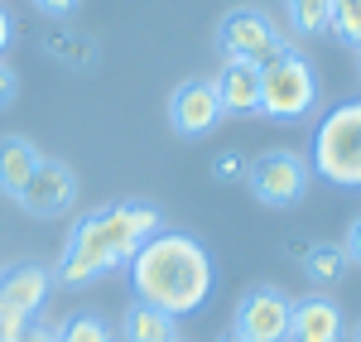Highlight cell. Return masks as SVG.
<instances>
[{
    "instance_id": "7c38bea8",
    "label": "cell",
    "mask_w": 361,
    "mask_h": 342,
    "mask_svg": "<svg viewBox=\"0 0 361 342\" xmlns=\"http://www.w3.org/2000/svg\"><path fill=\"white\" fill-rule=\"evenodd\" d=\"M49 289H54V275H49L44 265H34V260L10 265V270L0 275V299H5L15 314H25V318H34L39 309H44Z\"/></svg>"
},
{
    "instance_id": "ba28073f",
    "label": "cell",
    "mask_w": 361,
    "mask_h": 342,
    "mask_svg": "<svg viewBox=\"0 0 361 342\" xmlns=\"http://www.w3.org/2000/svg\"><path fill=\"white\" fill-rule=\"evenodd\" d=\"M222 116L226 111H222V102H217L212 78H188V83L173 87V97H169V126H173L183 140H202Z\"/></svg>"
},
{
    "instance_id": "30bf717a",
    "label": "cell",
    "mask_w": 361,
    "mask_h": 342,
    "mask_svg": "<svg viewBox=\"0 0 361 342\" xmlns=\"http://www.w3.org/2000/svg\"><path fill=\"white\" fill-rule=\"evenodd\" d=\"M347 338V318L328 294H308L289 314V342H342Z\"/></svg>"
},
{
    "instance_id": "277c9868",
    "label": "cell",
    "mask_w": 361,
    "mask_h": 342,
    "mask_svg": "<svg viewBox=\"0 0 361 342\" xmlns=\"http://www.w3.org/2000/svg\"><path fill=\"white\" fill-rule=\"evenodd\" d=\"M318 102V73L308 68L304 54L284 49L260 68V111L270 121H304Z\"/></svg>"
},
{
    "instance_id": "ac0fdd59",
    "label": "cell",
    "mask_w": 361,
    "mask_h": 342,
    "mask_svg": "<svg viewBox=\"0 0 361 342\" xmlns=\"http://www.w3.org/2000/svg\"><path fill=\"white\" fill-rule=\"evenodd\" d=\"M58 342H116V338L97 314H78V318H68V323L58 328Z\"/></svg>"
},
{
    "instance_id": "4316f807",
    "label": "cell",
    "mask_w": 361,
    "mask_h": 342,
    "mask_svg": "<svg viewBox=\"0 0 361 342\" xmlns=\"http://www.w3.org/2000/svg\"><path fill=\"white\" fill-rule=\"evenodd\" d=\"M222 342H241V338H236V333H226V338H222Z\"/></svg>"
},
{
    "instance_id": "e0dca14e",
    "label": "cell",
    "mask_w": 361,
    "mask_h": 342,
    "mask_svg": "<svg viewBox=\"0 0 361 342\" xmlns=\"http://www.w3.org/2000/svg\"><path fill=\"white\" fill-rule=\"evenodd\" d=\"M328 34H337L347 49H361V0H333Z\"/></svg>"
},
{
    "instance_id": "5b68a950",
    "label": "cell",
    "mask_w": 361,
    "mask_h": 342,
    "mask_svg": "<svg viewBox=\"0 0 361 342\" xmlns=\"http://www.w3.org/2000/svg\"><path fill=\"white\" fill-rule=\"evenodd\" d=\"M308 178H313V164L299 149H265L260 159L246 164V188L265 207H294V202H304Z\"/></svg>"
},
{
    "instance_id": "cb8c5ba5",
    "label": "cell",
    "mask_w": 361,
    "mask_h": 342,
    "mask_svg": "<svg viewBox=\"0 0 361 342\" xmlns=\"http://www.w3.org/2000/svg\"><path fill=\"white\" fill-rule=\"evenodd\" d=\"M342 256H347V265H352V260L361 265V217L352 222V227H347V241H342Z\"/></svg>"
},
{
    "instance_id": "52a82bcc",
    "label": "cell",
    "mask_w": 361,
    "mask_h": 342,
    "mask_svg": "<svg viewBox=\"0 0 361 342\" xmlns=\"http://www.w3.org/2000/svg\"><path fill=\"white\" fill-rule=\"evenodd\" d=\"M289 314H294V299L275 285H255L236 304V338L241 342H289Z\"/></svg>"
},
{
    "instance_id": "484cf974",
    "label": "cell",
    "mask_w": 361,
    "mask_h": 342,
    "mask_svg": "<svg viewBox=\"0 0 361 342\" xmlns=\"http://www.w3.org/2000/svg\"><path fill=\"white\" fill-rule=\"evenodd\" d=\"M10 44H15V20H10V10L0 5V54H5Z\"/></svg>"
},
{
    "instance_id": "8992f818",
    "label": "cell",
    "mask_w": 361,
    "mask_h": 342,
    "mask_svg": "<svg viewBox=\"0 0 361 342\" xmlns=\"http://www.w3.org/2000/svg\"><path fill=\"white\" fill-rule=\"evenodd\" d=\"M284 49H289V44L279 39V29L270 25V15L255 10V5H236V10H226L222 25H217V54H222V58H241V63L265 68V63L279 58Z\"/></svg>"
},
{
    "instance_id": "83f0119b",
    "label": "cell",
    "mask_w": 361,
    "mask_h": 342,
    "mask_svg": "<svg viewBox=\"0 0 361 342\" xmlns=\"http://www.w3.org/2000/svg\"><path fill=\"white\" fill-rule=\"evenodd\" d=\"M357 342H361V323H357Z\"/></svg>"
},
{
    "instance_id": "3957f363",
    "label": "cell",
    "mask_w": 361,
    "mask_h": 342,
    "mask_svg": "<svg viewBox=\"0 0 361 342\" xmlns=\"http://www.w3.org/2000/svg\"><path fill=\"white\" fill-rule=\"evenodd\" d=\"M308 164L337 188H361V102H342L318 121Z\"/></svg>"
},
{
    "instance_id": "5bb4252c",
    "label": "cell",
    "mask_w": 361,
    "mask_h": 342,
    "mask_svg": "<svg viewBox=\"0 0 361 342\" xmlns=\"http://www.w3.org/2000/svg\"><path fill=\"white\" fill-rule=\"evenodd\" d=\"M126 342H178V318L159 314V309H149V304H130L126 309Z\"/></svg>"
},
{
    "instance_id": "f1b7e54d",
    "label": "cell",
    "mask_w": 361,
    "mask_h": 342,
    "mask_svg": "<svg viewBox=\"0 0 361 342\" xmlns=\"http://www.w3.org/2000/svg\"><path fill=\"white\" fill-rule=\"evenodd\" d=\"M357 68H361V49H357Z\"/></svg>"
},
{
    "instance_id": "ffe728a7",
    "label": "cell",
    "mask_w": 361,
    "mask_h": 342,
    "mask_svg": "<svg viewBox=\"0 0 361 342\" xmlns=\"http://www.w3.org/2000/svg\"><path fill=\"white\" fill-rule=\"evenodd\" d=\"M49 49H54L63 63H73V68H87V63H92V44H82V39H54Z\"/></svg>"
},
{
    "instance_id": "44dd1931",
    "label": "cell",
    "mask_w": 361,
    "mask_h": 342,
    "mask_svg": "<svg viewBox=\"0 0 361 342\" xmlns=\"http://www.w3.org/2000/svg\"><path fill=\"white\" fill-rule=\"evenodd\" d=\"M25 323H29L25 314H15V309H10V304L0 299V342H15L20 333H25Z\"/></svg>"
},
{
    "instance_id": "4fadbf2b",
    "label": "cell",
    "mask_w": 361,
    "mask_h": 342,
    "mask_svg": "<svg viewBox=\"0 0 361 342\" xmlns=\"http://www.w3.org/2000/svg\"><path fill=\"white\" fill-rule=\"evenodd\" d=\"M39 164H44V154L34 149V140L5 135V140H0V193H5V198H20Z\"/></svg>"
},
{
    "instance_id": "2e32d148",
    "label": "cell",
    "mask_w": 361,
    "mask_h": 342,
    "mask_svg": "<svg viewBox=\"0 0 361 342\" xmlns=\"http://www.w3.org/2000/svg\"><path fill=\"white\" fill-rule=\"evenodd\" d=\"M289 5V20L299 34H328V20H333V0H284Z\"/></svg>"
},
{
    "instance_id": "8fae6325",
    "label": "cell",
    "mask_w": 361,
    "mask_h": 342,
    "mask_svg": "<svg viewBox=\"0 0 361 342\" xmlns=\"http://www.w3.org/2000/svg\"><path fill=\"white\" fill-rule=\"evenodd\" d=\"M217 87V102L231 116H255L260 111V68L241 63V58H222V73L212 78Z\"/></svg>"
},
{
    "instance_id": "6da1fadb",
    "label": "cell",
    "mask_w": 361,
    "mask_h": 342,
    "mask_svg": "<svg viewBox=\"0 0 361 342\" xmlns=\"http://www.w3.org/2000/svg\"><path fill=\"white\" fill-rule=\"evenodd\" d=\"M154 231H164V217H159L154 202H116V207H102V212H87V217H78V227L68 231V246H63L54 280L68 289L92 285V280L111 275L121 265H130V256Z\"/></svg>"
},
{
    "instance_id": "9a60e30c",
    "label": "cell",
    "mask_w": 361,
    "mask_h": 342,
    "mask_svg": "<svg viewBox=\"0 0 361 342\" xmlns=\"http://www.w3.org/2000/svg\"><path fill=\"white\" fill-rule=\"evenodd\" d=\"M342 270H347L342 246H308L304 251V275L313 280V285H337Z\"/></svg>"
},
{
    "instance_id": "d4e9b609",
    "label": "cell",
    "mask_w": 361,
    "mask_h": 342,
    "mask_svg": "<svg viewBox=\"0 0 361 342\" xmlns=\"http://www.w3.org/2000/svg\"><path fill=\"white\" fill-rule=\"evenodd\" d=\"M34 5H39L44 15H54V20H63V15H73V10H78L82 0H34Z\"/></svg>"
},
{
    "instance_id": "7402d4cb",
    "label": "cell",
    "mask_w": 361,
    "mask_h": 342,
    "mask_svg": "<svg viewBox=\"0 0 361 342\" xmlns=\"http://www.w3.org/2000/svg\"><path fill=\"white\" fill-rule=\"evenodd\" d=\"M15 92H20V78H15V68H10V63L0 58V111H5V106L15 102Z\"/></svg>"
},
{
    "instance_id": "7a4b0ae2",
    "label": "cell",
    "mask_w": 361,
    "mask_h": 342,
    "mask_svg": "<svg viewBox=\"0 0 361 342\" xmlns=\"http://www.w3.org/2000/svg\"><path fill=\"white\" fill-rule=\"evenodd\" d=\"M135 299L169 318L197 314L212 294V256L188 231H154L130 256Z\"/></svg>"
},
{
    "instance_id": "d6986e66",
    "label": "cell",
    "mask_w": 361,
    "mask_h": 342,
    "mask_svg": "<svg viewBox=\"0 0 361 342\" xmlns=\"http://www.w3.org/2000/svg\"><path fill=\"white\" fill-rule=\"evenodd\" d=\"M246 164L250 159H241L236 149H226V154L212 159V178H217V183H236V178H246Z\"/></svg>"
},
{
    "instance_id": "9c48e42d",
    "label": "cell",
    "mask_w": 361,
    "mask_h": 342,
    "mask_svg": "<svg viewBox=\"0 0 361 342\" xmlns=\"http://www.w3.org/2000/svg\"><path fill=\"white\" fill-rule=\"evenodd\" d=\"M15 202L25 207L29 217H63V212L78 202V173L68 169L63 159H44Z\"/></svg>"
},
{
    "instance_id": "603a6c76",
    "label": "cell",
    "mask_w": 361,
    "mask_h": 342,
    "mask_svg": "<svg viewBox=\"0 0 361 342\" xmlns=\"http://www.w3.org/2000/svg\"><path fill=\"white\" fill-rule=\"evenodd\" d=\"M15 342H58V328H49V323H25V333Z\"/></svg>"
}]
</instances>
